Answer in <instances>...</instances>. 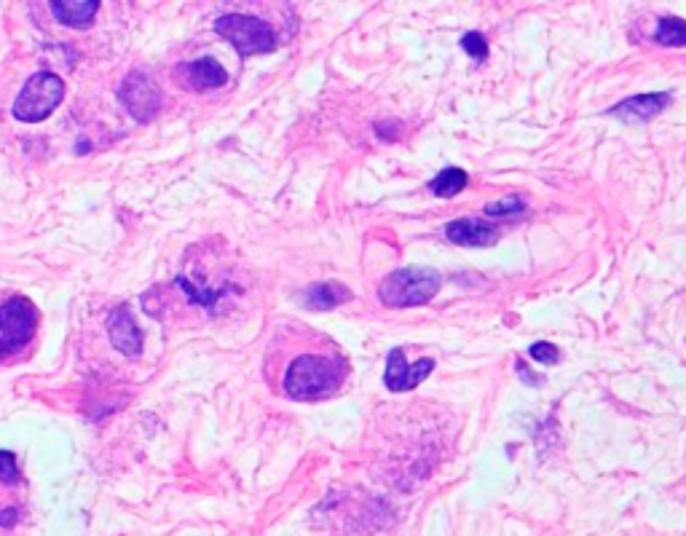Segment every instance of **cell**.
<instances>
[{
	"instance_id": "cell-1",
	"label": "cell",
	"mask_w": 686,
	"mask_h": 536,
	"mask_svg": "<svg viewBox=\"0 0 686 536\" xmlns=\"http://www.w3.org/2000/svg\"><path fill=\"white\" fill-rule=\"evenodd\" d=\"M349 376V362L335 349V344L325 341L322 346H311L309 352L293 354L290 362L282 368V389L290 400H322L330 397L335 389Z\"/></svg>"
},
{
	"instance_id": "cell-4",
	"label": "cell",
	"mask_w": 686,
	"mask_h": 536,
	"mask_svg": "<svg viewBox=\"0 0 686 536\" xmlns=\"http://www.w3.org/2000/svg\"><path fill=\"white\" fill-rule=\"evenodd\" d=\"M62 97H65V84H62V78L49 73V70H41V73H35V76L25 84V89L19 92L11 113H14V118H19V121H25V124H38V121L49 118L51 113L59 108Z\"/></svg>"
},
{
	"instance_id": "cell-8",
	"label": "cell",
	"mask_w": 686,
	"mask_h": 536,
	"mask_svg": "<svg viewBox=\"0 0 686 536\" xmlns=\"http://www.w3.org/2000/svg\"><path fill=\"white\" fill-rule=\"evenodd\" d=\"M108 335L110 344L116 346L121 354H126V357H137V354L143 352V330L134 322L129 306H118V309L110 311Z\"/></svg>"
},
{
	"instance_id": "cell-16",
	"label": "cell",
	"mask_w": 686,
	"mask_h": 536,
	"mask_svg": "<svg viewBox=\"0 0 686 536\" xmlns=\"http://www.w3.org/2000/svg\"><path fill=\"white\" fill-rule=\"evenodd\" d=\"M19 480V469H17V459L11 451H0V483L3 486H14Z\"/></svg>"
},
{
	"instance_id": "cell-20",
	"label": "cell",
	"mask_w": 686,
	"mask_h": 536,
	"mask_svg": "<svg viewBox=\"0 0 686 536\" xmlns=\"http://www.w3.org/2000/svg\"><path fill=\"white\" fill-rule=\"evenodd\" d=\"M17 523V510H0V526L9 528Z\"/></svg>"
},
{
	"instance_id": "cell-17",
	"label": "cell",
	"mask_w": 686,
	"mask_h": 536,
	"mask_svg": "<svg viewBox=\"0 0 686 536\" xmlns=\"http://www.w3.org/2000/svg\"><path fill=\"white\" fill-rule=\"evenodd\" d=\"M461 46H464V51H467L472 59H486L488 57V43L480 33L464 35V38H461Z\"/></svg>"
},
{
	"instance_id": "cell-14",
	"label": "cell",
	"mask_w": 686,
	"mask_h": 536,
	"mask_svg": "<svg viewBox=\"0 0 686 536\" xmlns=\"http://www.w3.org/2000/svg\"><path fill=\"white\" fill-rule=\"evenodd\" d=\"M429 188H432V193L440 196V199H451V196H456V193H461L467 188V172L459 167L443 169V172L429 183Z\"/></svg>"
},
{
	"instance_id": "cell-10",
	"label": "cell",
	"mask_w": 686,
	"mask_h": 536,
	"mask_svg": "<svg viewBox=\"0 0 686 536\" xmlns=\"http://www.w3.org/2000/svg\"><path fill=\"white\" fill-rule=\"evenodd\" d=\"M183 78L193 92H210V89H218V86L226 84L228 73L218 59L201 57L183 65Z\"/></svg>"
},
{
	"instance_id": "cell-13",
	"label": "cell",
	"mask_w": 686,
	"mask_h": 536,
	"mask_svg": "<svg viewBox=\"0 0 686 536\" xmlns=\"http://www.w3.org/2000/svg\"><path fill=\"white\" fill-rule=\"evenodd\" d=\"M97 9H100L97 0H62V3H51V14H54L59 25L78 27V30L92 25Z\"/></svg>"
},
{
	"instance_id": "cell-18",
	"label": "cell",
	"mask_w": 686,
	"mask_h": 536,
	"mask_svg": "<svg viewBox=\"0 0 686 536\" xmlns=\"http://www.w3.org/2000/svg\"><path fill=\"white\" fill-rule=\"evenodd\" d=\"M520 210H523V201H520L518 196H507V199L488 204L486 215H494V218H499V215H515V212H520Z\"/></svg>"
},
{
	"instance_id": "cell-11",
	"label": "cell",
	"mask_w": 686,
	"mask_h": 536,
	"mask_svg": "<svg viewBox=\"0 0 686 536\" xmlns=\"http://www.w3.org/2000/svg\"><path fill=\"white\" fill-rule=\"evenodd\" d=\"M670 97L665 92H652V94H638V97H630V100L620 102L617 108H611V116H620L625 121H649V118L660 116L662 110L668 108Z\"/></svg>"
},
{
	"instance_id": "cell-12",
	"label": "cell",
	"mask_w": 686,
	"mask_h": 536,
	"mask_svg": "<svg viewBox=\"0 0 686 536\" xmlns=\"http://www.w3.org/2000/svg\"><path fill=\"white\" fill-rule=\"evenodd\" d=\"M349 298H352V290L346 285H341V282H319V285L306 287L301 293L303 306H309V309L317 311L335 309V306H341V303H346Z\"/></svg>"
},
{
	"instance_id": "cell-3",
	"label": "cell",
	"mask_w": 686,
	"mask_h": 536,
	"mask_svg": "<svg viewBox=\"0 0 686 536\" xmlns=\"http://www.w3.org/2000/svg\"><path fill=\"white\" fill-rule=\"evenodd\" d=\"M35 330H38V309L27 298L14 295L0 303V365L17 360L33 344Z\"/></svg>"
},
{
	"instance_id": "cell-5",
	"label": "cell",
	"mask_w": 686,
	"mask_h": 536,
	"mask_svg": "<svg viewBox=\"0 0 686 536\" xmlns=\"http://www.w3.org/2000/svg\"><path fill=\"white\" fill-rule=\"evenodd\" d=\"M223 38L231 46H236L239 54L252 57V54H268L277 49V33L258 17H247V14H226L215 22Z\"/></svg>"
},
{
	"instance_id": "cell-9",
	"label": "cell",
	"mask_w": 686,
	"mask_h": 536,
	"mask_svg": "<svg viewBox=\"0 0 686 536\" xmlns=\"http://www.w3.org/2000/svg\"><path fill=\"white\" fill-rule=\"evenodd\" d=\"M445 236L459 247H491L499 239V231L486 220L459 218L445 226Z\"/></svg>"
},
{
	"instance_id": "cell-7",
	"label": "cell",
	"mask_w": 686,
	"mask_h": 536,
	"mask_svg": "<svg viewBox=\"0 0 686 536\" xmlns=\"http://www.w3.org/2000/svg\"><path fill=\"white\" fill-rule=\"evenodd\" d=\"M432 370H435V360L424 357L416 365H408L405 362V352L402 349H392L389 357H386L384 381L392 392H408V389H416Z\"/></svg>"
},
{
	"instance_id": "cell-2",
	"label": "cell",
	"mask_w": 686,
	"mask_h": 536,
	"mask_svg": "<svg viewBox=\"0 0 686 536\" xmlns=\"http://www.w3.org/2000/svg\"><path fill=\"white\" fill-rule=\"evenodd\" d=\"M440 285H443V277L435 268L408 266L392 271L378 287V295H381V303L392 309H408V306H424L432 301L440 293Z\"/></svg>"
},
{
	"instance_id": "cell-15",
	"label": "cell",
	"mask_w": 686,
	"mask_h": 536,
	"mask_svg": "<svg viewBox=\"0 0 686 536\" xmlns=\"http://www.w3.org/2000/svg\"><path fill=\"white\" fill-rule=\"evenodd\" d=\"M654 41L660 46H668V49L686 46V22L678 17L660 19V25L654 30Z\"/></svg>"
},
{
	"instance_id": "cell-6",
	"label": "cell",
	"mask_w": 686,
	"mask_h": 536,
	"mask_svg": "<svg viewBox=\"0 0 686 536\" xmlns=\"http://www.w3.org/2000/svg\"><path fill=\"white\" fill-rule=\"evenodd\" d=\"M118 97H121L124 108L137 121H153L161 110V89L153 84V78L148 73H140V70H134L124 78V84L118 89Z\"/></svg>"
},
{
	"instance_id": "cell-19",
	"label": "cell",
	"mask_w": 686,
	"mask_h": 536,
	"mask_svg": "<svg viewBox=\"0 0 686 536\" xmlns=\"http://www.w3.org/2000/svg\"><path fill=\"white\" fill-rule=\"evenodd\" d=\"M528 354L534 357L536 362H542V365H553V362H558V346L547 344V341H539V344H534L531 349H528Z\"/></svg>"
}]
</instances>
